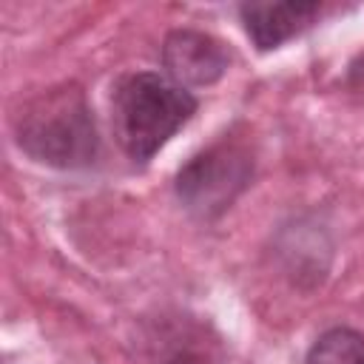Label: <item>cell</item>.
<instances>
[{"mask_svg":"<svg viewBox=\"0 0 364 364\" xmlns=\"http://www.w3.org/2000/svg\"><path fill=\"white\" fill-rule=\"evenodd\" d=\"M250 179V159L233 145H213L193 156L176 176L179 199L199 216H216Z\"/></svg>","mask_w":364,"mask_h":364,"instance_id":"cell-3","label":"cell"},{"mask_svg":"<svg viewBox=\"0 0 364 364\" xmlns=\"http://www.w3.org/2000/svg\"><path fill=\"white\" fill-rule=\"evenodd\" d=\"M304 364H364V336L350 327H333L316 338Z\"/></svg>","mask_w":364,"mask_h":364,"instance_id":"cell-6","label":"cell"},{"mask_svg":"<svg viewBox=\"0 0 364 364\" xmlns=\"http://www.w3.org/2000/svg\"><path fill=\"white\" fill-rule=\"evenodd\" d=\"M196 111V97L171 77L139 71L125 77L114 91V134L122 151L151 159Z\"/></svg>","mask_w":364,"mask_h":364,"instance_id":"cell-1","label":"cell"},{"mask_svg":"<svg viewBox=\"0 0 364 364\" xmlns=\"http://www.w3.org/2000/svg\"><path fill=\"white\" fill-rule=\"evenodd\" d=\"M17 139L37 162L80 168L97 156V128L80 88L63 85L34 97L17 119Z\"/></svg>","mask_w":364,"mask_h":364,"instance_id":"cell-2","label":"cell"},{"mask_svg":"<svg viewBox=\"0 0 364 364\" xmlns=\"http://www.w3.org/2000/svg\"><path fill=\"white\" fill-rule=\"evenodd\" d=\"M245 28L259 48H276L318 14V3H245L242 9Z\"/></svg>","mask_w":364,"mask_h":364,"instance_id":"cell-5","label":"cell"},{"mask_svg":"<svg viewBox=\"0 0 364 364\" xmlns=\"http://www.w3.org/2000/svg\"><path fill=\"white\" fill-rule=\"evenodd\" d=\"M162 65L168 68V77L182 88H188V85H210L225 74L228 51L210 34L179 28V31H171L165 37Z\"/></svg>","mask_w":364,"mask_h":364,"instance_id":"cell-4","label":"cell"},{"mask_svg":"<svg viewBox=\"0 0 364 364\" xmlns=\"http://www.w3.org/2000/svg\"><path fill=\"white\" fill-rule=\"evenodd\" d=\"M159 364H213V358L202 347H176Z\"/></svg>","mask_w":364,"mask_h":364,"instance_id":"cell-7","label":"cell"}]
</instances>
